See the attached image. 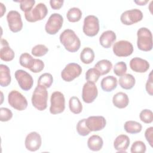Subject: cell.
<instances>
[{"instance_id": "cell-1", "label": "cell", "mask_w": 153, "mask_h": 153, "mask_svg": "<svg viewBox=\"0 0 153 153\" xmlns=\"http://www.w3.org/2000/svg\"><path fill=\"white\" fill-rule=\"evenodd\" d=\"M59 39L60 43L69 52H76L80 48V39L72 29H67L62 32L60 35Z\"/></svg>"}, {"instance_id": "cell-2", "label": "cell", "mask_w": 153, "mask_h": 153, "mask_svg": "<svg viewBox=\"0 0 153 153\" xmlns=\"http://www.w3.org/2000/svg\"><path fill=\"white\" fill-rule=\"evenodd\" d=\"M48 91L47 88L40 85L35 87L31 99L32 105L38 111H44L47 107Z\"/></svg>"}, {"instance_id": "cell-3", "label": "cell", "mask_w": 153, "mask_h": 153, "mask_svg": "<svg viewBox=\"0 0 153 153\" xmlns=\"http://www.w3.org/2000/svg\"><path fill=\"white\" fill-rule=\"evenodd\" d=\"M137 46L143 51H149L152 49V35L151 30L142 27L137 32Z\"/></svg>"}, {"instance_id": "cell-4", "label": "cell", "mask_w": 153, "mask_h": 153, "mask_svg": "<svg viewBox=\"0 0 153 153\" xmlns=\"http://www.w3.org/2000/svg\"><path fill=\"white\" fill-rule=\"evenodd\" d=\"M8 102L12 108L19 111L26 109L28 105L26 97L16 90H11L8 93Z\"/></svg>"}, {"instance_id": "cell-5", "label": "cell", "mask_w": 153, "mask_h": 153, "mask_svg": "<svg viewBox=\"0 0 153 153\" xmlns=\"http://www.w3.org/2000/svg\"><path fill=\"white\" fill-rule=\"evenodd\" d=\"M50 112L56 115L62 113L65 109V99L63 94L59 91H54L50 97Z\"/></svg>"}, {"instance_id": "cell-6", "label": "cell", "mask_w": 153, "mask_h": 153, "mask_svg": "<svg viewBox=\"0 0 153 153\" xmlns=\"http://www.w3.org/2000/svg\"><path fill=\"white\" fill-rule=\"evenodd\" d=\"M100 29L99 19L94 15H89L84 18L82 30L84 33L90 37L96 36Z\"/></svg>"}, {"instance_id": "cell-7", "label": "cell", "mask_w": 153, "mask_h": 153, "mask_svg": "<svg viewBox=\"0 0 153 153\" xmlns=\"http://www.w3.org/2000/svg\"><path fill=\"white\" fill-rule=\"evenodd\" d=\"M48 14V9L44 3H39L27 13H25L26 20L30 23H34L44 19Z\"/></svg>"}, {"instance_id": "cell-8", "label": "cell", "mask_w": 153, "mask_h": 153, "mask_svg": "<svg viewBox=\"0 0 153 153\" xmlns=\"http://www.w3.org/2000/svg\"><path fill=\"white\" fill-rule=\"evenodd\" d=\"M63 18L59 13H53L48 18L45 25V30L49 35L56 34L62 28Z\"/></svg>"}, {"instance_id": "cell-9", "label": "cell", "mask_w": 153, "mask_h": 153, "mask_svg": "<svg viewBox=\"0 0 153 153\" xmlns=\"http://www.w3.org/2000/svg\"><path fill=\"white\" fill-rule=\"evenodd\" d=\"M142 19L143 13L137 8L126 10L123 12L120 16V20L121 23L127 26L132 25L140 22Z\"/></svg>"}, {"instance_id": "cell-10", "label": "cell", "mask_w": 153, "mask_h": 153, "mask_svg": "<svg viewBox=\"0 0 153 153\" xmlns=\"http://www.w3.org/2000/svg\"><path fill=\"white\" fill-rule=\"evenodd\" d=\"M82 72L79 65L75 63H68L61 72V77L66 82H71L78 77Z\"/></svg>"}, {"instance_id": "cell-11", "label": "cell", "mask_w": 153, "mask_h": 153, "mask_svg": "<svg viewBox=\"0 0 153 153\" xmlns=\"http://www.w3.org/2000/svg\"><path fill=\"white\" fill-rule=\"evenodd\" d=\"M14 76L18 84L23 90L28 91L32 88L33 79L28 72L22 69H18L15 72Z\"/></svg>"}, {"instance_id": "cell-12", "label": "cell", "mask_w": 153, "mask_h": 153, "mask_svg": "<svg viewBox=\"0 0 153 153\" xmlns=\"http://www.w3.org/2000/svg\"><path fill=\"white\" fill-rule=\"evenodd\" d=\"M132 44L126 40H121L116 42L112 47L114 54L118 57H128L133 52Z\"/></svg>"}, {"instance_id": "cell-13", "label": "cell", "mask_w": 153, "mask_h": 153, "mask_svg": "<svg viewBox=\"0 0 153 153\" xmlns=\"http://www.w3.org/2000/svg\"><path fill=\"white\" fill-rule=\"evenodd\" d=\"M7 20L10 30L17 33L23 28V22L20 14L16 10L10 11L7 15Z\"/></svg>"}, {"instance_id": "cell-14", "label": "cell", "mask_w": 153, "mask_h": 153, "mask_svg": "<svg viewBox=\"0 0 153 153\" xmlns=\"http://www.w3.org/2000/svg\"><path fill=\"white\" fill-rule=\"evenodd\" d=\"M97 95V88L94 82L87 81L84 84L82 90V99L84 102L86 103L93 102Z\"/></svg>"}, {"instance_id": "cell-15", "label": "cell", "mask_w": 153, "mask_h": 153, "mask_svg": "<svg viewBox=\"0 0 153 153\" xmlns=\"http://www.w3.org/2000/svg\"><path fill=\"white\" fill-rule=\"evenodd\" d=\"M42 144V139L40 134L36 131L29 133L26 137L25 145L26 148L31 152L38 150Z\"/></svg>"}, {"instance_id": "cell-16", "label": "cell", "mask_w": 153, "mask_h": 153, "mask_svg": "<svg viewBox=\"0 0 153 153\" xmlns=\"http://www.w3.org/2000/svg\"><path fill=\"white\" fill-rule=\"evenodd\" d=\"M85 124L91 131H97L105 127L106 121L103 116H90L85 120Z\"/></svg>"}, {"instance_id": "cell-17", "label": "cell", "mask_w": 153, "mask_h": 153, "mask_svg": "<svg viewBox=\"0 0 153 153\" xmlns=\"http://www.w3.org/2000/svg\"><path fill=\"white\" fill-rule=\"evenodd\" d=\"M130 67L135 72L144 73L149 69V63L147 60L136 57L130 60Z\"/></svg>"}, {"instance_id": "cell-18", "label": "cell", "mask_w": 153, "mask_h": 153, "mask_svg": "<svg viewBox=\"0 0 153 153\" xmlns=\"http://www.w3.org/2000/svg\"><path fill=\"white\" fill-rule=\"evenodd\" d=\"M15 53L13 49L9 46L8 41L3 38L1 39L0 58L5 62H10L13 60Z\"/></svg>"}, {"instance_id": "cell-19", "label": "cell", "mask_w": 153, "mask_h": 153, "mask_svg": "<svg viewBox=\"0 0 153 153\" xmlns=\"http://www.w3.org/2000/svg\"><path fill=\"white\" fill-rule=\"evenodd\" d=\"M117 36L115 33L111 30L103 32L99 38L100 44L105 48H109L115 41Z\"/></svg>"}, {"instance_id": "cell-20", "label": "cell", "mask_w": 153, "mask_h": 153, "mask_svg": "<svg viewBox=\"0 0 153 153\" xmlns=\"http://www.w3.org/2000/svg\"><path fill=\"white\" fill-rule=\"evenodd\" d=\"M130 145V139L126 134L118 135L114 141V147L118 152H124L128 149Z\"/></svg>"}, {"instance_id": "cell-21", "label": "cell", "mask_w": 153, "mask_h": 153, "mask_svg": "<svg viewBox=\"0 0 153 153\" xmlns=\"http://www.w3.org/2000/svg\"><path fill=\"white\" fill-rule=\"evenodd\" d=\"M112 103L115 107L119 109H123L128 106L129 99L126 93L124 92H118L114 95Z\"/></svg>"}, {"instance_id": "cell-22", "label": "cell", "mask_w": 153, "mask_h": 153, "mask_svg": "<svg viewBox=\"0 0 153 153\" xmlns=\"http://www.w3.org/2000/svg\"><path fill=\"white\" fill-rule=\"evenodd\" d=\"M117 79L112 75L104 77L100 82L102 89L106 92H111L115 90L117 87Z\"/></svg>"}, {"instance_id": "cell-23", "label": "cell", "mask_w": 153, "mask_h": 153, "mask_svg": "<svg viewBox=\"0 0 153 153\" xmlns=\"http://www.w3.org/2000/svg\"><path fill=\"white\" fill-rule=\"evenodd\" d=\"M11 81L10 69L8 66L0 65V85L1 87H5L10 85Z\"/></svg>"}, {"instance_id": "cell-24", "label": "cell", "mask_w": 153, "mask_h": 153, "mask_svg": "<svg viewBox=\"0 0 153 153\" xmlns=\"http://www.w3.org/2000/svg\"><path fill=\"white\" fill-rule=\"evenodd\" d=\"M103 145V139L99 135L93 134L88 139L87 146L91 151H99L102 148Z\"/></svg>"}, {"instance_id": "cell-25", "label": "cell", "mask_w": 153, "mask_h": 153, "mask_svg": "<svg viewBox=\"0 0 153 153\" xmlns=\"http://www.w3.org/2000/svg\"><path fill=\"white\" fill-rule=\"evenodd\" d=\"M120 86L125 90H130L135 85V78L130 74H125L120 76L119 81Z\"/></svg>"}, {"instance_id": "cell-26", "label": "cell", "mask_w": 153, "mask_h": 153, "mask_svg": "<svg viewBox=\"0 0 153 153\" xmlns=\"http://www.w3.org/2000/svg\"><path fill=\"white\" fill-rule=\"evenodd\" d=\"M112 68V63L107 59H102L98 61L94 65V68L96 69L100 75H104L108 74Z\"/></svg>"}, {"instance_id": "cell-27", "label": "cell", "mask_w": 153, "mask_h": 153, "mask_svg": "<svg viewBox=\"0 0 153 153\" xmlns=\"http://www.w3.org/2000/svg\"><path fill=\"white\" fill-rule=\"evenodd\" d=\"M125 131L130 134H137L141 131L142 126L139 122L136 121H127L124 124Z\"/></svg>"}, {"instance_id": "cell-28", "label": "cell", "mask_w": 153, "mask_h": 153, "mask_svg": "<svg viewBox=\"0 0 153 153\" xmlns=\"http://www.w3.org/2000/svg\"><path fill=\"white\" fill-rule=\"evenodd\" d=\"M94 52L90 47H85L80 53V60L84 64H90L94 59Z\"/></svg>"}, {"instance_id": "cell-29", "label": "cell", "mask_w": 153, "mask_h": 153, "mask_svg": "<svg viewBox=\"0 0 153 153\" xmlns=\"http://www.w3.org/2000/svg\"><path fill=\"white\" fill-rule=\"evenodd\" d=\"M35 59H33L32 56L27 53H22L19 58V63L20 65L25 68L30 70L34 63Z\"/></svg>"}, {"instance_id": "cell-30", "label": "cell", "mask_w": 153, "mask_h": 153, "mask_svg": "<svg viewBox=\"0 0 153 153\" xmlns=\"http://www.w3.org/2000/svg\"><path fill=\"white\" fill-rule=\"evenodd\" d=\"M69 107L71 112L75 114H79L82 111V103L76 96H72L69 99Z\"/></svg>"}, {"instance_id": "cell-31", "label": "cell", "mask_w": 153, "mask_h": 153, "mask_svg": "<svg viewBox=\"0 0 153 153\" xmlns=\"http://www.w3.org/2000/svg\"><path fill=\"white\" fill-rule=\"evenodd\" d=\"M66 17L70 22L75 23L79 22L82 17V11L77 7L71 8L66 13Z\"/></svg>"}, {"instance_id": "cell-32", "label": "cell", "mask_w": 153, "mask_h": 153, "mask_svg": "<svg viewBox=\"0 0 153 153\" xmlns=\"http://www.w3.org/2000/svg\"><path fill=\"white\" fill-rule=\"evenodd\" d=\"M53 82V78L51 74L44 73L40 75L38 79V85H42L45 87L50 88Z\"/></svg>"}, {"instance_id": "cell-33", "label": "cell", "mask_w": 153, "mask_h": 153, "mask_svg": "<svg viewBox=\"0 0 153 153\" xmlns=\"http://www.w3.org/2000/svg\"><path fill=\"white\" fill-rule=\"evenodd\" d=\"M100 76L99 71L94 68H90L85 73V79L91 82H96Z\"/></svg>"}, {"instance_id": "cell-34", "label": "cell", "mask_w": 153, "mask_h": 153, "mask_svg": "<svg viewBox=\"0 0 153 153\" xmlns=\"http://www.w3.org/2000/svg\"><path fill=\"white\" fill-rule=\"evenodd\" d=\"M85 118H84L79 120L76 126L77 133L79 135L82 136H87L91 132L85 124Z\"/></svg>"}, {"instance_id": "cell-35", "label": "cell", "mask_w": 153, "mask_h": 153, "mask_svg": "<svg viewBox=\"0 0 153 153\" xmlns=\"http://www.w3.org/2000/svg\"><path fill=\"white\" fill-rule=\"evenodd\" d=\"M48 51V48L43 44H38L34 46L31 51L32 54L35 57H42Z\"/></svg>"}, {"instance_id": "cell-36", "label": "cell", "mask_w": 153, "mask_h": 153, "mask_svg": "<svg viewBox=\"0 0 153 153\" xmlns=\"http://www.w3.org/2000/svg\"><path fill=\"white\" fill-rule=\"evenodd\" d=\"M140 120L145 124H150L153 121V113L151 110L143 109L139 114Z\"/></svg>"}, {"instance_id": "cell-37", "label": "cell", "mask_w": 153, "mask_h": 153, "mask_svg": "<svg viewBox=\"0 0 153 153\" xmlns=\"http://www.w3.org/2000/svg\"><path fill=\"white\" fill-rule=\"evenodd\" d=\"M146 147L143 142L141 140H136L133 143L130 151L131 153H144L146 152Z\"/></svg>"}, {"instance_id": "cell-38", "label": "cell", "mask_w": 153, "mask_h": 153, "mask_svg": "<svg viewBox=\"0 0 153 153\" xmlns=\"http://www.w3.org/2000/svg\"><path fill=\"white\" fill-rule=\"evenodd\" d=\"M127 65L125 62L121 61L117 62L113 69L114 73L118 76H121L124 75L127 72Z\"/></svg>"}, {"instance_id": "cell-39", "label": "cell", "mask_w": 153, "mask_h": 153, "mask_svg": "<svg viewBox=\"0 0 153 153\" xmlns=\"http://www.w3.org/2000/svg\"><path fill=\"white\" fill-rule=\"evenodd\" d=\"M20 3V8L22 11L27 13L30 11L35 4V0H23L17 1Z\"/></svg>"}, {"instance_id": "cell-40", "label": "cell", "mask_w": 153, "mask_h": 153, "mask_svg": "<svg viewBox=\"0 0 153 153\" xmlns=\"http://www.w3.org/2000/svg\"><path fill=\"white\" fill-rule=\"evenodd\" d=\"M13 117V112L7 108H0V120L2 122L10 121Z\"/></svg>"}, {"instance_id": "cell-41", "label": "cell", "mask_w": 153, "mask_h": 153, "mask_svg": "<svg viewBox=\"0 0 153 153\" xmlns=\"http://www.w3.org/2000/svg\"><path fill=\"white\" fill-rule=\"evenodd\" d=\"M44 68V63L41 59H35V63L32 67V68L30 70L31 72L33 73H38L41 72Z\"/></svg>"}, {"instance_id": "cell-42", "label": "cell", "mask_w": 153, "mask_h": 153, "mask_svg": "<svg viewBox=\"0 0 153 153\" xmlns=\"http://www.w3.org/2000/svg\"><path fill=\"white\" fill-rule=\"evenodd\" d=\"M145 137L148 143L151 147H153V127H150L146 129L145 131Z\"/></svg>"}, {"instance_id": "cell-43", "label": "cell", "mask_w": 153, "mask_h": 153, "mask_svg": "<svg viewBox=\"0 0 153 153\" xmlns=\"http://www.w3.org/2000/svg\"><path fill=\"white\" fill-rule=\"evenodd\" d=\"M152 71H151L149 75V77L148 78V80L146 82V86H145V88H146V91L147 92V93H148L150 96H152V93H153V88H152Z\"/></svg>"}, {"instance_id": "cell-44", "label": "cell", "mask_w": 153, "mask_h": 153, "mask_svg": "<svg viewBox=\"0 0 153 153\" xmlns=\"http://www.w3.org/2000/svg\"><path fill=\"white\" fill-rule=\"evenodd\" d=\"M63 2V0H51L50 1V5L52 9L59 10L62 7Z\"/></svg>"}, {"instance_id": "cell-45", "label": "cell", "mask_w": 153, "mask_h": 153, "mask_svg": "<svg viewBox=\"0 0 153 153\" xmlns=\"http://www.w3.org/2000/svg\"><path fill=\"white\" fill-rule=\"evenodd\" d=\"M0 9H1V15H0V17H2L4 13H5L6 11V8H5V6L2 3V2H0Z\"/></svg>"}, {"instance_id": "cell-46", "label": "cell", "mask_w": 153, "mask_h": 153, "mask_svg": "<svg viewBox=\"0 0 153 153\" xmlns=\"http://www.w3.org/2000/svg\"><path fill=\"white\" fill-rule=\"evenodd\" d=\"M149 2V1L148 0H143V1H134V2L136 3L137 5H140V6H142V5H145L148 2Z\"/></svg>"}]
</instances>
